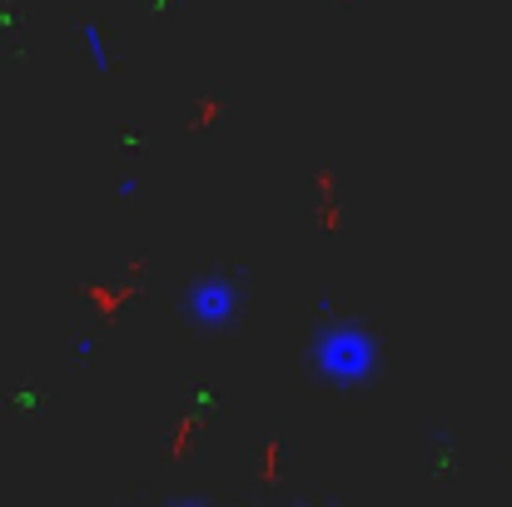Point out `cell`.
<instances>
[{
    "mask_svg": "<svg viewBox=\"0 0 512 507\" xmlns=\"http://www.w3.org/2000/svg\"><path fill=\"white\" fill-rule=\"evenodd\" d=\"M239 309H244V289L229 274H209L184 289V319L199 329H229L239 319Z\"/></svg>",
    "mask_w": 512,
    "mask_h": 507,
    "instance_id": "2",
    "label": "cell"
},
{
    "mask_svg": "<svg viewBox=\"0 0 512 507\" xmlns=\"http://www.w3.org/2000/svg\"><path fill=\"white\" fill-rule=\"evenodd\" d=\"M80 40H85L90 70H95V75H110V65H115V50H110L105 30H100V25H80Z\"/></svg>",
    "mask_w": 512,
    "mask_h": 507,
    "instance_id": "3",
    "label": "cell"
},
{
    "mask_svg": "<svg viewBox=\"0 0 512 507\" xmlns=\"http://www.w3.org/2000/svg\"><path fill=\"white\" fill-rule=\"evenodd\" d=\"M378 363H383L378 338L368 334L363 324H353V319H329L319 334L309 338V368L329 388H363V383H373Z\"/></svg>",
    "mask_w": 512,
    "mask_h": 507,
    "instance_id": "1",
    "label": "cell"
}]
</instances>
